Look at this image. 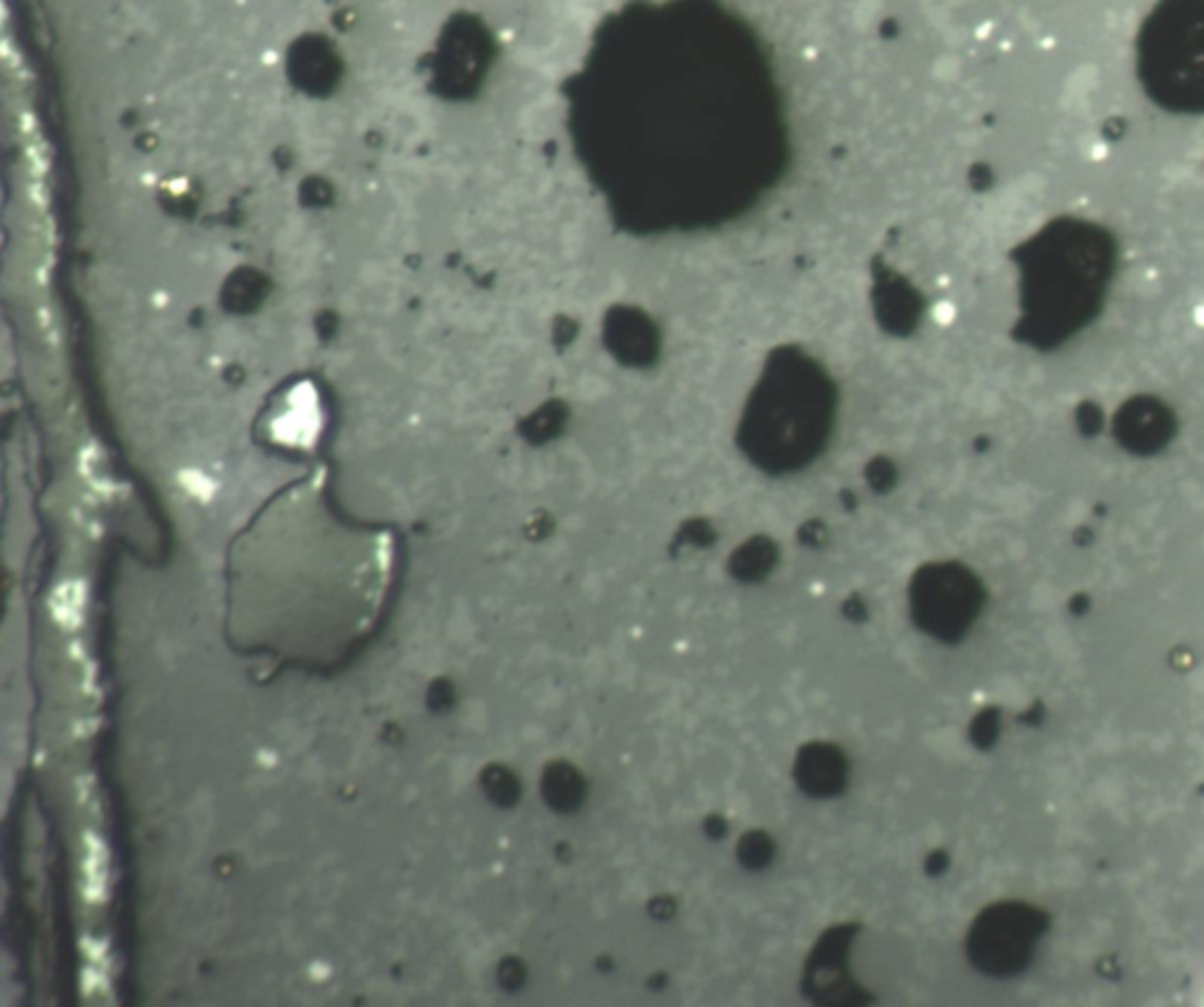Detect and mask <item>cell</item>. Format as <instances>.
<instances>
[{"label": "cell", "instance_id": "obj_1", "mask_svg": "<svg viewBox=\"0 0 1204 1007\" xmlns=\"http://www.w3.org/2000/svg\"><path fill=\"white\" fill-rule=\"evenodd\" d=\"M1134 52L1150 97L1177 111L1204 109V0H1155Z\"/></svg>", "mask_w": 1204, "mask_h": 1007}, {"label": "cell", "instance_id": "obj_2", "mask_svg": "<svg viewBox=\"0 0 1204 1007\" xmlns=\"http://www.w3.org/2000/svg\"><path fill=\"white\" fill-rule=\"evenodd\" d=\"M315 420H318V415H315L313 405L306 401H297L290 403V408H285L283 413H280L276 426L285 438L303 440L306 433L315 431Z\"/></svg>", "mask_w": 1204, "mask_h": 1007}, {"label": "cell", "instance_id": "obj_3", "mask_svg": "<svg viewBox=\"0 0 1204 1007\" xmlns=\"http://www.w3.org/2000/svg\"><path fill=\"white\" fill-rule=\"evenodd\" d=\"M831 765H838L836 758H831L824 749H816L812 751V755L802 760V779L814 789H828V786L840 782V774L824 772Z\"/></svg>", "mask_w": 1204, "mask_h": 1007}]
</instances>
